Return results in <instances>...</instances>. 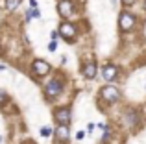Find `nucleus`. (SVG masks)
I'll use <instances>...</instances> for the list:
<instances>
[{
  "label": "nucleus",
  "mask_w": 146,
  "mask_h": 144,
  "mask_svg": "<svg viewBox=\"0 0 146 144\" xmlns=\"http://www.w3.org/2000/svg\"><path fill=\"white\" fill-rule=\"evenodd\" d=\"M61 92H63V81H61V79H50L46 83V87H44V96H46V100H54V98L59 96Z\"/></svg>",
  "instance_id": "1"
},
{
  "label": "nucleus",
  "mask_w": 146,
  "mask_h": 144,
  "mask_svg": "<svg viewBox=\"0 0 146 144\" xmlns=\"http://www.w3.org/2000/svg\"><path fill=\"white\" fill-rule=\"evenodd\" d=\"M57 13L63 18L72 17V13H74V4H72V0H59V2H57Z\"/></svg>",
  "instance_id": "7"
},
{
  "label": "nucleus",
  "mask_w": 146,
  "mask_h": 144,
  "mask_svg": "<svg viewBox=\"0 0 146 144\" xmlns=\"http://www.w3.org/2000/svg\"><path fill=\"white\" fill-rule=\"evenodd\" d=\"M33 17H35V18H39L41 17V15H39V11H37V9H30V11H26V20H32V18Z\"/></svg>",
  "instance_id": "13"
},
{
  "label": "nucleus",
  "mask_w": 146,
  "mask_h": 144,
  "mask_svg": "<svg viewBox=\"0 0 146 144\" xmlns=\"http://www.w3.org/2000/svg\"><path fill=\"white\" fill-rule=\"evenodd\" d=\"M118 76V67L117 65H111V63H107V65L102 67V78L106 79V81H115Z\"/></svg>",
  "instance_id": "8"
},
{
  "label": "nucleus",
  "mask_w": 146,
  "mask_h": 144,
  "mask_svg": "<svg viewBox=\"0 0 146 144\" xmlns=\"http://www.w3.org/2000/svg\"><path fill=\"white\" fill-rule=\"evenodd\" d=\"M111 2H113V4H117V0H111Z\"/></svg>",
  "instance_id": "23"
},
{
  "label": "nucleus",
  "mask_w": 146,
  "mask_h": 144,
  "mask_svg": "<svg viewBox=\"0 0 146 144\" xmlns=\"http://www.w3.org/2000/svg\"><path fill=\"white\" fill-rule=\"evenodd\" d=\"M120 2H122V6H133L137 0H120Z\"/></svg>",
  "instance_id": "15"
},
{
  "label": "nucleus",
  "mask_w": 146,
  "mask_h": 144,
  "mask_svg": "<svg viewBox=\"0 0 146 144\" xmlns=\"http://www.w3.org/2000/svg\"><path fill=\"white\" fill-rule=\"evenodd\" d=\"M133 26H135V15L129 13V11H122L120 17H118V28H120L122 32H128Z\"/></svg>",
  "instance_id": "5"
},
{
  "label": "nucleus",
  "mask_w": 146,
  "mask_h": 144,
  "mask_svg": "<svg viewBox=\"0 0 146 144\" xmlns=\"http://www.w3.org/2000/svg\"><path fill=\"white\" fill-rule=\"evenodd\" d=\"M22 0H4V7H6L7 11H15L19 6H21Z\"/></svg>",
  "instance_id": "12"
},
{
  "label": "nucleus",
  "mask_w": 146,
  "mask_h": 144,
  "mask_svg": "<svg viewBox=\"0 0 146 144\" xmlns=\"http://www.w3.org/2000/svg\"><path fill=\"white\" fill-rule=\"evenodd\" d=\"M6 100H7V94L4 92V90H0V104H4Z\"/></svg>",
  "instance_id": "16"
},
{
  "label": "nucleus",
  "mask_w": 146,
  "mask_h": 144,
  "mask_svg": "<svg viewBox=\"0 0 146 144\" xmlns=\"http://www.w3.org/2000/svg\"><path fill=\"white\" fill-rule=\"evenodd\" d=\"M54 118H56V122L59 124V126H68V124H70V118H72L70 107H67V105L57 107L56 111H54Z\"/></svg>",
  "instance_id": "3"
},
{
  "label": "nucleus",
  "mask_w": 146,
  "mask_h": 144,
  "mask_svg": "<svg viewBox=\"0 0 146 144\" xmlns=\"http://www.w3.org/2000/svg\"><path fill=\"white\" fill-rule=\"evenodd\" d=\"M0 142H2V137H0Z\"/></svg>",
  "instance_id": "24"
},
{
  "label": "nucleus",
  "mask_w": 146,
  "mask_h": 144,
  "mask_svg": "<svg viewBox=\"0 0 146 144\" xmlns=\"http://www.w3.org/2000/svg\"><path fill=\"white\" fill-rule=\"evenodd\" d=\"M4 69H6V67H4V65H0V70H4Z\"/></svg>",
  "instance_id": "22"
},
{
  "label": "nucleus",
  "mask_w": 146,
  "mask_h": 144,
  "mask_svg": "<svg viewBox=\"0 0 146 144\" xmlns=\"http://www.w3.org/2000/svg\"><path fill=\"white\" fill-rule=\"evenodd\" d=\"M96 72H98V67L94 61H87L85 65L82 67V76L85 79H94L96 78Z\"/></svg>",
  "instance_id": "9"
},
{
  "label": "nucleus",
  "mask_w": 146,
  "mask_h": 144,
  "mask_svg": "<svg viewBox=\"0 0 146 144\" xmlns=\"http://www.w3.org/2000/svg\"><path fill=\"white\" fill-rule=\"evenodd\" d=\"M50 133H52V129H50L48 126L41 127V135H43V137H50Z\"/></svg>",
  "instance_id": "14"
},
{
  "label": "nucleus",
  "mask_w": 146,
  "mask_h": 144,
  "mask_svg": "<svg viewBox=\"0 0 146 144\" xmlns=\"http://www.w3.org/2000/svg\"><path fill=\"white\" fill-rule=\"evenodd\" d=\"M70 133H68V126H57L56 127V139L59 142H67Z\"/></svg>",
  "instance_id": "11"
},
{
  "label": "nucleus",
  "mask_w": 146,
  "mask_h": 144,
  "mask_svg": "<svg viewBox=\"0 0 146 144\" xmlns=\"http://www.w3.org/2000/svg\"><path fill=\"white\" fill-rule=\"evenodd\" d=\"M83 137H85V131H78V133H76V139H78V141H82Z\"/></svg>",
  "instance_id": "18"
},
{
  "label": "nucleus",
  "mask_w": 146,
  "mask_h": 144,
  "mask_svg": "<svg viewBox=\"0 0 146 144\" xmlns=\"http://www.w3.org/2000/svg\"><path fill=\"white\" fill-rule=\"evenodd\" d=\"M100 98L104 102H107V104H113V102L120 100V90L113 85H106V87L100 89Z\"/></svg>",
  "instance_id": "2"
},
{
  "label": "nucleus",
  "mask_w": 146,
  "mask_h": 144,
  "mask_svg": "<svg viewBox=\"0 0 146 144\" xmlns=\"http://www.w3.org/2000/svg\"><path fill=\"white\" fill-rule=\"evenodd\" d=\"M30 6H32V9H37V2L35 0H30Z\"/></svg>",
  "instance_id": "19"
},
{
  "label": "nucleus",
  "mask_w": 146,
  "mask_h": 144,
  "mask_svg": "<svg viewBox=\"0 0 146 144\" xmlns=\"http://www.w3.org/2000/svg\"><path fill=\"white\" fill-rule=\"evenodd\" d=\"M56 46H57V44H56V41H52V43L48 44V50H50V52H56Z\"/></svg>",
  "instance_id": "17"
},
{
  "label": "nucleus",
  "mask_w": 146,
  "mask_h": 144,
  "mask_svg": "<svg viewBox=\"0 0 146 144\" xmlns=\"http://www.w3.org/2000/svg\"><path fill=\"white\" fill-rule=\"evenodd\" d=\"M32 70H33V74H35V76L43 78V76H46L52 69H50V63L48 61H44V59H35V61L32 63Z\"/></svg>",
  "instance_id": "6"
},
{
  "label": "nucleus",
  "mask_w": 146,
  "mask_h": 144,
  "mask_svg": "<svg viewBox=\"0 0 146 144\" xmlns=\"http://www.w3.org/2000/svg\"><path fill=\"white\" fill-rule=\"evenodd\" d=\"M57 35H59L57 32H52V33H50V37H52V41H56V39H57Z\"/></svg>",
  "instance_id": "20"
},
{
  "label": "nucleus",
  "mask_w": 146,
  "mask_h": 144,
  "mask_svg": "<svg viewBox=\"0 0 146 144\" xmlns=\"http://www.w3.org/2000/svg\"><path fill=\"white\" fill-rule=\"evenodd\" d=\"M57 33H59V35L63 37L65 41L72 43V41L76 39V33H78V30H76V26L72 24V22H67V20H65V22H61V24H59V32H57Z\"/></svg>",
  "instance_id": "4"
},
{
  "label": "nucleus",
  "mask_w": 146,
  "mask_h": 144,
  "mask_svg": "<svg viewBox=\"0 0 146 144\" xmlns=\"http://www.w3.org/2000/svg\"><path fill=\"white\" fill-rule=\"evenodd\" d=\"M122 122H126L128 126H135V124L139 122V113H137L135 109H128V111L124 113V116H122Z\"/></svg>",
  "instance_id": "10"
},
{
  "label": "nucleus",
  "mask_w": 146,
  "mask_h": 144,
  "mask_svg": "<svg viewBox=\"0 0 146 144\" xmlns=\"http://www.w3.org/2000/svg\"><path fill=\"white\" fill-rule=\"evenodd\" d=\"M143 7H144V11H146V0H144V4H143Z\"/></svg>",
  "instance_id": "21"
}]
</instances>
